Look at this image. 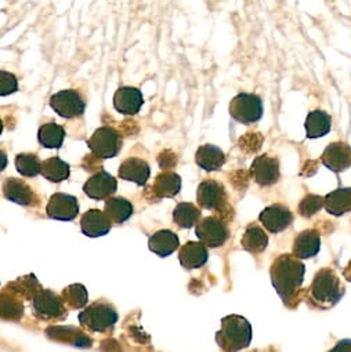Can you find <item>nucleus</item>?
<instances>
[{"label": "nucleus", "mask_w": 351, "mask_h": 352, "mask_svg": "<svg viewBox=\"0 0 351 352\" xmlns=\"http://www.w3.org/2000/svg\"><path fill=\"white\" fill-rule=\"evenodd\" d=\"M321 234L317 230H304L293 241V254L300 258H312L319 253Z\"/></svg>", "instance_id": "nucleus-20"}, {"label": "nucleus", "mask_w": 351, "mask_h": 352, "mask_svg": "<svg viewBox=\"0 0 351 352\" xmlns=\"http://www.w3.org/2000/svg\"><path fill=\"white\" fill-rule=\"evenodd\" d=\"M304 126L307 138H321L330 131L332 118L326 112L315 109L307 115Z\"/></svg>", "instance_id": "nucleus-28"}, {"label": "nucleus", "mask_w": 351, "mask_h": 352, "mask_svg": "<svg viewBox=\"0 0 351 352\" xmlns=\"http://www.w3.org/2000/svg\"><path fill=\"white\" fill-rule=\"evenodd\" d=\"M46 213L52 220L72 221L79 214V202L72 195L58 192L52 195L46 206Z\"/></svg>", "instance_id": "nucleus-12"}, {"label": "nucleus", "mask_w": 351, "mask_h": 352, "mask_svg": "<svg viewBox=\"0 0 351 352\" xmlns=\"http://www.w3.org/2000/svg\"><path fill=\"white\" fill-rule=\"evenodd\" d=\"M119 177L125 182H131L138 187H144L151 175L149 164L140 157H129L119 167Z\"/></svg>", "instance_id": "nucleus-19"}, {"label": "nucleus", "mask_w": 351, "mask_h": 352, "mask_svg": "<svg viewBox=\"0 0 351 352\" xmlns=\"http://www.w3.org/2000/svg\"><path fill=\"white\" fill-rule=\"evenodd\" d=\"M304 274L306 267L295 254H281L273 261L270 268L271 283L284 304L289 305L296 298L304 282Z\"/></svg>", "instance_id": "nucleus-1"}, {"label": "nucleus", "mask_w": 351, "mask_h": 352, "mask_svg": "<svg viewBox=\"0 0 351 352\" xmlns=\"http://www.w3.org/2000/svg\"><path fill=\"white\" fill-rule=\"evenodd\" d=\"M118 190L116 179L107 171H98L85 183L83 192L94 199V201H104L112 197Z\"/></svg>", "instance_id": "nucleus-14"}, {"label": "nucleus", "mask_w": 351, "mask_h": 352, "mask_svg": "<svg viewBox=\"0 0 351 352\" xmlns=\"http://www.w3.org/2000/svg\"><path fill=\"white\" fill-rule=\"evenodd\" d=\"M180 241L179 236L170 230H160L149 236L148 248L152 253L159 257H169L171 253L179 249Z\"/></svg>", "instance_id": "nucleus-23"}, {"label": "nucleus", "mask_w": 351, "mask_h": 352, "mask_svg": "<svg viewBox=\"0 0 351 352\" xmlns=\"http://www.w3.org/2000/svg\"><path fill=\"white\" fill-rule=\"evenodd\" d=\"M216 341L223 351H241L252 342L251 322L241 315H228L222 319Z\"/></svg>", "instance_id": "nucleus-3"}, {"label": "nucleus", "mask_w": 351, "mask_h": 352, "mask_svg": "<svg viewBox=\"0 0 351 352\" xmlns=\"http://www.w3.org/2000/svg\"><path fill=\"white\" fill-rule=\"evenodd\" d=\"M179 260L186 270L201 268L209 260L208 248L201 241L200 242L190 241L184 246H182L179 252Z\"/></svg>", "instance_id": "nucleus-21"}, {"label": "nucleus", "mask_w": 351, "mask_h": 352, "mask_svg": "<svg viewBox=\"0 0 351 352\" xmlns=\"http://www.w3.org/2000/svg\"><path fill=\"white\" fill-rule=\"evenodd\" d=\"M21 296L6 287L3 293H0V318L19 320L24 315V304L20 298Z\"/></svg>", "instance_id": "nucleus-27"}, {"label": "nucleus", "mask_w": 351, "mask_h": 352, "mask_svg": "<svg viewBox=\"0 0 351 352\" xmlns=\"http://www.w3.org/2000/svg\"><path fill=\"white\" fill-rule=\"evenodd\" d=\"M202 212L193 204H179L173 212V221L183 230H190L201 220Z\"/></svg>", "instance_id": "nucleus-31"}, {"label": "nucleus", "mask_w": 351, "mask_h": 352, "mask_svg": "<svg viewBox=\"0 0 351 352\" xmlns=\"http://www.w3.org/2000/svg\"><path fill=\"white\" fill-rule=\"evenodd\" d=\"M81 324L96 333H103L115 326L118 322V312L116 309L105 301H97L89 305L85 311L79 314Z\"/></svg>", "instance_id": "nucleus-4"}, {"label": "nucleus", "mask_w": 351, "mask_h": 352, "mask_svg": "<svg viewBox=\"0 0 351 352\" xmlns=\"http://www.w3.org/2000/svg\"><path fill=\"white\" fill-rule=\"evenodd\" d=\"M46 334L49 338L60 342H68L78 346L92 345V338L87 337L81 329L74 326H52L46 330Z\"/></svg>", "instance_id": "nucleus-25"}, {"label": "nucleus", "mask_w": 351, "mask_h": 352, "mask_svg": "<svg viewBox=\"0 0 351 352\" xmlns=\"http://www.w3.org/2000/svg\"><path fill=\"white\" fill-rule=\"evenodd\" d=\"M325 210L334 216L340 217L351 212V188H337L323 197Z\"/></svg>", "instance_id": "nucleus-26"}, {"label": "nucleus", "mask_w": 351, "mask_h": 352, "mask_svg": "<svg viewBox=\"0 0 351 352\" xmlns=\"http://www.w3.org/2000/svg\"><path fill=\"white\" fill-rule=\"evenodd\" d=\"M182 190V179L173 171H164L156 175L151 192L155 198H174Z\"/></svg>", "instance_id": "nucleus-22"}, {"label": "nucleus", "mask_w": 351, "mask_h": 352, "mask_svg": "<svg viewBox=\"0 0 351 352\" xmlns=\"http://www.w3.org/2000/svg\"><path fill=\"white\" fill-rule=\"evenodd\" d=\"M322 164L333 173H341L351 167V146L345 142H332L321 156Z\"/></svg>", "instance_id": "nucleus-15"}, {"label": "nucleus", "mask_w": 351, "mask_h": 352, "mask_svg": "<svg viewBox=\"0 0 351 352\" xmlns=\"http://www.w3.org/2000/svg\"><path fill=\"white\" fill-rule=\"evenodd\" d=\"M228 112L238 123L253 124L263 116V101L257 94L240 93L231 100Z\"/></svg>", "instance_id": "nucleus-5"}, {"label": "nucleus", "mask_w": 351, "mask_h": 352, "mask_svg": "<svg viewBox=\"0 0 351 352\" xmlns=\"http://www.w3.org/2000/svg\"><path fill=\"white\" fill-rule=\"evenodd\" d=\"M50 107L58 116L74 119L85 113L86 101L78 90L68 89L53 94L50 98Z\"/></svg>", "instance_id": "nucleus-8"}, {"label": "nucleus", "mask_w": 351, "mask_h": 352, "mask_svg": "<svg viewBox=\"0 0 351 352\" xmlns=\"http://www.w3.org/2000/svg\"><path fill=\"white\" fill-rule=\"evenodd\" d=\"M259 220L268 232L279 234L293 223V214L285 205L275 204L266 208L260 213Z\"/></svg>", "instance_id": "nucleus-13"}, {"label": "nucleus", "mask_w": 351, "mask_h": 352, "mask_svg": "<svg viewBox=\"0 0 351 352\" xmlns=\"http://www.w3.org/2000/svg\"><path fill=\"white\" fill-rule=\"evenodd\" d=\"M345 290L339 275L332 268L319 270L308 289V301L314 308H333L344 296Z\"/></svg>", "instance_id": "nucleus-2"}, {"label": "nucleus", "mask_w": 351, "mask_h": 352, "mask_svg": "<svg viewBox=\"0 0 351 352\" xmlns=\"http://www.w3.org/2000/svg\"><path fill=\"white\" fill-rule=\"evenodd\" d=\"M19 90V80L14 74L0 71V97L14 94Z\"/></svg>", "instance_id": "nucleus-38"}, {"label": "nucleus", "mask_w": 351, "mask_h": 352, "mask_svg": "<svg viewBox=\"0 0 351 352\" xmlns=\"http://www.w3.org/2000/svg\"><path fill=\"white\" fill-rule=\"evenodd\" d=\"M8 163H9L8 155L2 149H0V171H3L8 167Z\"/></svg>", "instance_id": "nucleus-40"}, {"label": "nucleus", "mask_w": 351, "mask_h": 352, "mask_svg": "<svg viewBox=\"0 0 351 352\" xmlns=\"http://www.w3.org/2000/svg\"><path fill=\"white\" fill-rule=\"evenodd\" d=\"M111 228L112 221L105 214V212H101L98 209H92L86 212L81 219L82 234L89 238L105 236L107 234H109Z\"/></svg>", "instance_id": "nucleus-18"}, {"label": "nucleus", "mask_w": 351, "mask_h": 352, "mask_svg": "<svg viewBox=\"0 0 351 352\" xmlns=\"http://www.w3.org/2000/svg\"><path fill=\"white\" fill-rule=\"evenodd\" d=\"M3 195L8 201L21 206H36L38 197L32 188L21 179L9 177L3 183Z\"/></svg>", "instance_id": "nucleus-16"}, {"label": "nucleus", "mask_w": 351, "mask_h": 352, "mask_svg": "<svg viewBox=\"0 0 351 352\" xmlns=\"http://www.w3.org/2000/svg\"><path fill=\"white\" fill-rule=\"evenodd\" d=\"M64 138H65L64 127L54 122L41 126V129L38 131V140H39L41 145H43L45 148H49V149H54V148L60 149L63 146Z\"/></svg>", "instance_id": "nucleus-33"}, {"label": "nucleus", "mask_w": 351, "mask_h": 352, "mask_svg": "<svg viewBox=\"0 0 351 352\" xmlns=\"http://www.w3.org/2000/svg\"><path fill=\"white\" fill-rule=\"evenodd\" d=\"M41 174L46 180H49L52 183H61L70 177L71 170H70V164L67 162L54 156V157L46 159L42 163Z\"/></svg>", "instance_id": "nucleus-30"}, {"label": "nucleus", "mask_w": 351, "mask_h": 352, "mask_svg": "<svg viewBox=\"0 0 351 352\" xmlns=\"http://www.w3.org/2000/svg\"><path fill=\"white\" fill-rule=\"evenodd\" d=\"M2 131H3V122L0 119V134H2Z\"/></svg>", "instance_id": "nucleus-43"}, {"label": "nucleus", "mask_w": 351, "mask_h": 352, "mask_svg": "<svg viewBox=\"0 0 351 352\" xmlns=\"http://www.w3.org/2000/svg\"><path fill=\"white\" fill-rule=\"evenodd\" d=\"M251 174L260 187L274 186L279 179V162L268 155L256 156L251 166Z\"/></svg>", "instance_id": "nucleus-11"}, {"label": "nucleus", "mask_w": 351, "mask_h": 352, "mask_svg": "<svg viewBox=\"0 0 351 352\" xmlns=\"http://www.w3.org/2000/svg\"><path fill=\"white\" fill-rule=\"evenodd\" d=\"M159 166L162 168H171L174 164H178V157L171 152V151H163L159 157Z\"/></svg>", "instance_id": "nucleus-39"}, {"label": "nucleus", "mask_w": 351, "mask_h": 352, "mask_svg": "<svg viewBox=\"0 0 351 352\" xmlns=\"http://www.w3.org/2000/svg\"><path fill=\"white\" fill-rule=\"evenodd\" d=\"M343 276L345 278V280L351 282V260H350L348 264L345 265V268H344V271H343Z\"/></svg>", "instance_id": "nucleus-41"}, {"label": "nucleus", "mask_w": 351, "mask_h": 352, "mask_svg": "<svg viewBox=\"0 0 351 352\" xmlns=\"http://www.w3.org/2000/svg\"><path fill=\"white\" fill-rule=\"evenodd\" d=\"M197 201L202 209L220 212L227 205V192L224 186L215 180H205L197 191Z\"/></svg>", "instance_id": "nucleus-10"}, {"label": "nucleus", "mask_w": 351, "mask_h": 352, "mask_svg": "<svg viewBox=\"0 0 351 352\" xmlns=\"http://www.w3.org/2000/svg\"><path fill=\"white\" fill-rule=\"evenodd\" d=\"M195 235L206 248L215 249L223 246L227 242L230 231L227 224L222 219L216 216H209L197 223Z\"/></svg>", "instance_id": "nucleus-7"}, {"label": "nucleus", "mask_w": 351, "mask_h": 352, "mask_svg": "<svg viewBox=\"0 0 351 352\" xmlns=\"http://www.w3.org/2000/svg\"><path fill=\"white\" fill-rule=\"evenodd\" d=\"M133 205L125 198H108L105 202V214L115 224H123L133 216Z\"/></svg>", "instance_id": "nucleus-32"}, {"label": "nucleus", "mask_w": 351, "mask_h": 352, "mask_svg": "<svg viewBox=\"0 0 351 352\" xmlns=\"http://www.w3.org/2000/svg\"><path fill=\"white\" fill-rule=\"evenodd\" d=\"M343 344H348V340H344V341L339 342V345H337V346H334V349H340V348L343 349V348H344V345H343ZM348 348L351 349V345H348Z\"/></svg>", "instance_id": "nucleus-42"}, {"label": "nucleus", "mask_w": 351, "mask_h": 352, "mask_svg": "<svg viewBox=\"0 0 351 352\" xmlns=\"http://www.w3.org/2000/svg\"><path fill=\"white\" fill-rule=\"evenodd\" d=\"M87 145L94 156L100 159H111L119 153L122 148V137L114 127L103 126L93 133Z\"/></svg>", "instance_id": "nucleus-6"}, {"label": "nucleus", "mask_w": 351, "mask_h": 352, "mask_svg": "<svg viewBox=\"0 0 351 352\" xmlns=\"http://www.w3.org/2000/svg\"><path fill=\"white\" fill-rule=\"evenodd\" d=\"M16 168L24 177H36L41 174L42 162L35 153H19L16 156Z\"/></svg>", "instance_id": "nucleus-35"}, {"label": "nucleus", "mask_w": 351, "mask_h": 352, "mask_svg": "<svg viewBox=\"0 0 351 352\" xmlns=\"http://www.w3.org/2000/svg\"><path fill=\"white\" fill-rule=\"evenodd\" d=\"M241 245L242 248L253 254H259L263 253L267 246H268V236L264 232V230L262 227H259L257 224H249L245 230V234L241 239Z\"/></svg>", "instance_id": "nucleus-29"}, {"label": "nucleus", "mask_w": 351, "mask_h": 352, "mask_svg": "<svg viewBox=\"0 0 351 352\" xmlns=\"http://www.w3.org/2000/svg\"><path fill=\"white\" fill-rule=\"evenodd\" d=\"M144 104L141 90L131 86L119 87L114 96V107L122 115H137Z\"/></svg>", "instance_id": "nucleus-17"}, {"label": "nucleus", "mask_w": 351, "mask_h": 352, "mask_svg": "<svg viewBox=\"0 0 351 352\" xmlns=\"http://www.w3.org/2000/svg\"><path fill=\"white\" fill-rule=\"evenodd\" d=\"M32 305L35 316L42 320L61 319L67 314L63 297L47 289H41L34 296Z\"/></svg>", "instance_id": "nucleus-9"}, {"label": "nucleus", "mask_w": 351, "mask_h": 352, "mask_svg": "<svg viewBox=\"0 0 351 352\" xmlns=\"http://www.w3.org/2000/svg\"><path fill=\"white\" fill-rule=\"evenodd\" d=\"M8 287L12 289L13 292H16L17 294H20L21 297H25L28 300H32L34 296L42 289L41 283L38 282V279L34 274L27 275L24 278H20L13 283H9Z\"/></svg>", "instance_id": "nucleus-36"}, {"label": "nucleus", "mask_w": 351, "mask_h": 352, "mask_svg": "<svg viewBox=\"0 0 351 352\" xmlns=\"http://www.w3.org/2000/svg\"><path fill=\"white\" fill-rule=\"evenodd\" d=\"M195 163L205 171H217L226 163L224 152L212 144H205L195 153Z\"/></svg>", "instance_id": "nucleus-24"}, {"label": "nucleus", "mask_w": 351, "mask_h": 352, "mask_svg": "<svg viewBox=\"0 0 351 352\" xmlns=\"http://www.w3.org/2000/svg\"><path fill=\"white\" fill-rule=\"evenodd\" d=\"M64 302L74 308V309H79V308H83L86 307L87 301H89V293H87V289L82 285V283H74V285H70L68 287H65L63 290V294H61Z\"/></svg>", "instance_id": "nucleus-34"}, {"label": "nucleus", "mask_w": 351, "mask_h": 352, "mask_svg": "<svg viewBox=\"0 0 351 352\" xmlns=\"http://www.w3.org/2000/svg\"><path fill=\"white\" fill-rule=\"evenodd\" d=\"M323 208V197L306 195L299 204V214L304 219H311Z\"/></svg>", "instance_id": "nucleus-37"}]
</instances>
